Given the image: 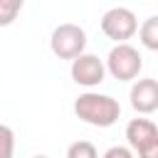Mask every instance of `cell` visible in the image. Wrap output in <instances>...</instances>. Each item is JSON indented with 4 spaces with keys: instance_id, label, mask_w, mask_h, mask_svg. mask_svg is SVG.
Listing matches in <instances>:
<instances>
[{
    "instance_id": "5b68a950",
    "label": "cell",
    "mask_w": 158,
    "mask_h": 158,
    "mask_svg": "<svg viewBox=\"0 0 158 158\" xmlns=\"http://www.w3.org/2000/svg\"><path fill=\"white\" fill-rule=\"evenodd\" d=\"M69 74H72L74 84L86 86V89H94V86H99V84L104 81V77H106V64H104V59H99L96 54L81 52L79 57L72 59Z\"/></svg>"
},
{
    "instance_id": "8fae6325",
    "label": "cell",
    "mask_w": 158,
    "mask_h": 158,
    "mask_svg": "<svg viewBox=\"0 0 158 158\" xmlns=\"http://www.w3.org/2000/svg\"><path fill=\"white\" fill-rule=\"evenodd\" d=\"M0 158H15V131L0 123Z\"/></svg>"
},
{
    "instance_id": "9c48e42d",
    "label": "cell",
    "mask_w": 158,
    "mask_h": 158,
    "mask_svg": "<svg viewBox=\"0 0 158 158\" xmlns=\"http://www.w3.org/2000/svg\"><path fill=\"white\" fill-rule=\"evenodd\" d=\"M25 0H0V27H7L17 20Z\"/></svg>"
},
{
    "instance_id": "ba28073f",
    "label": "cell",
    "mask_w": 158,
    "mask_h": 158,
    "mask_svg": "<svg viewBox=\"0 0 158 158\" xmlns=\"http://www.w3.org/2000/svg\"><path fill=\"white\" fill-rule=\"evenodd\" d=\"M138 40L146 49L158 52V15H151L148 20H143V25L138 27Z\"/></svg>"
},
{
    "instance_id": "4fadbf2b",
    "label": "cell",
    "mask_w": 158,
    "mask_h": 158,
    "mask_svg": "<svg viewBox=\"0 0 158 158\" xmlns=\"http://www.w3.org/2000/svg\"><path fill=\"white\" fill-rule=\"evenodd\" d=\"M136 156H138V158H158V138H156L153 143L143 146L141 151H136Z\"/></svg>"
},
{
    "instance_id": "3957f363",
    "label": "cell",
    "mask_w": 158,
    "mask_h": 158,
    "mask_svg": "<svg viewBox=\"0 0 158 158\" xmlns=\"http://www.w3.org/2000/svg\"><path fill=\"white\" fill-rule=\"evenodd\" d=\"M49 49L57 59H74L86 49V32L84 27L74 25V22H62L52 30L49 37Z\"/></svg>"
},
{
    "instance_id": "30bf717a",
    "label": "cell",
    "mask_w": 158,
    "mask_h": 158,
    "mask_svg": "<svg viewBox=\"0 0 158 158\" xmlns=\"http://www.w3.org/2000/svg\"><path fill=\"white\" fill-rule=\"evenodd\" d=\"M67 158H99V151L91 141H74L67 148Z\"/></svg>"
},
{
    "instance_id": "6da1fadb",
    "label": "cell",
    "mask_w": 158,
    "mask_h": 158,
    "mask_svg": "<svg viewBox=\"0 0 158 158\" xmlns=\"http://www.w3.org/2000/svg\"><path fill=\"white\" fill-rule=\"evenodd\" d=\"M74 116L89 126L109 128L121 118V104L109 94L84 91L74 99Z\"/></svg>"
},
{
    "instance_id": "52a82bcc",
    "label": "cell",
    "mask_w": 158,
    "mask_h": 158,
    "mask_svg": "<svg viewBox=\"0 0 158 158\" xmlns=\"http://www.w3.org/2000/svg\"><path fill=\"white\" fill-rule=\"evenodd\" d=\"M158 138V126L151 121V118H131L128 126H126V141H128V148L136 153L141 151L143 146L153 143Z\"/></svg>"
},
{
    "instance_id": "8992f818",
    "label": "cell",
    "mask_w": 158,
    "mask_h": 158,
    "mask_svg": "<svg viewBox=\"0 0 158 158\" xmlns=\"http://www.w3.org/2000/svg\"><path fill=\"white\" fill-rule=\"evenodd\" d=\"M131 106L138 114H153L158 111V81L156 79H136L128 91Z\"/></svg>"
},
{
    "instance_id": "7c38bea8",
    "label": "cell",
    "mask_w": 158,
    "mask_h": 158,
    "mask_svg": "<svg viewBox=\"0 0 158 158\" xmlns=\"http://www.w3.org/2000/svg\"><path fill=\"white\" fill-rule=\"evenodd\" d=\"M101 158H136V153L128 146H111Z\"/></svg>"
},
{
    "instance_id": "7a4b0ae2",
    "label": "cell",
    "mask_w": 158,
    "mask_h": 158,
    "mask_svg": "<svg viewBox=\"0 0 158 158\" xmlns=\"http://www.w3.org/2000/svg\"><path fill=\"white\" fill-rule=\"evenodd\" d=\"M104 64H106V72L114 79H118V81H133V79H138V74L143 69V57L128 42H118V44H114L109 49Z\"/></svg>"
},
{
    "instance_id": "5bb4252c",
    "label": "cell",
    "mask_w": 158,
    "mask_h": 158,
    "mask_svg": "<svg viewBox=\"0 0 158 158\" xmlns=\"http://www.w3.org/2000/svg\"><path fill=\"white\" fill-rule=\"evenodd\" d=\"M35 158H49V156H35Z\"/></svg>"
},
{
    "instance_id": "277c9868",
    "label": "cell",
    "mask_w": 158,
    "mask_h": 158,
    "mask_svg": "<svg viewBox=\"0 0 158 158\" xmlns=\"http://www.w3.org/2000/svg\"><path fill=\"white\" fill-rule=\"evenodd\" d=\"M101 32L114 40L116 44L118 42H128L136 32H138V17L133 10L128 7H111L101 15Z\"/></svg>"
}]
</instances>
